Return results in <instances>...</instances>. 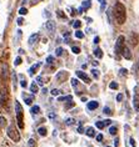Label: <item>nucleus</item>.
I'll return each mask as SVG.
<instances>
[{
    "instance_id": "f257e3e1",
    "label": "nucleus",
    "mask_w": 139,
    "mask_h": 147,
    "mask_svg": "<svg viewBox=\"0 0 139 147\" xmlns=\"http://www.w3.org/2000/svg\"><path fill=\"white\" fill-rule=\"evenodd\" d=\"M113 14H114V18L117 20V23L119 25H122L125 23L127 19V13H125V8L122 3H117L114 5V9H113Z\"/></svg>"
},
{
    "instance_id": "f03ea898",
    "label": "nucleus",
    "mask_w": 139,
    "mask_h": 147,
    "mask_svg": "<svg viewBox=\"0 0 139 147\" xmlns=\"http://www.w3.org/2000/svg\"><path fill=\"white\" fill-rule=\"evenodd\" d=\"M15 112H16V119H18V125H19L20 128H24V122H23V107H21L20 102L16 101L15 102Z\"/></svg>"
},
{
    "instance_id": "7ed1b4c3",
    "label": "nucleus",
    "mask_w": 139,
    "mask_h": 147,
    "mask_svg": "<svg viewBox=\"0 0 139 147\" xmlns=\"http://www.w3.org/2000/svg\"><path fill=\"white\" fill-rule=\"evenodd\" d=\"M8 136L13 140L14 142L20 141V135H19V131L16 130V126H15V125H12V126L8 127Z\"/></svg>"
},
{
    "instance_id": "20e7f679",
    "label": "nucleus",
    "mask_w": 139,
    "mask_h": 147,
    "mask_svg": "<svg viewBox=\"0 0 139 147\" xmlns=\"http://www.w3.org/2000/svg\"><path fill=\"white\" fill-rule=\"evenodd\" d=\"M125 38L124 36H119L118 40H117V44H115V54H117V56H120L123 53V49L125 47Z\"/></svg>"
},
{
    "instance_id": "39448f33",
    "label": "nucleus",
    "mask_w": 139,
    "mask_h": 147,
    "mask_svg": "<svg viewBox=\"0 0 139 147\" xmlns=\"http://www.w3.org/2000/svg\"><path fill=\"white\" fill-rule=\"evenodd\" d=\"M68 78H69V72L68 71H60V72L57 74V80H58V82H60V84L67 81Z\"/></svg>"
},
{
    "instance_id": "423d86ee",
    "label": "nucleus",
    "mask_w": 139,
    "mask_h": 147,
    "mask_svg": "<svg viewBox=\"0 0 139 147\" xmlns=\"http://www.w3.org/2000/svg\"><path fill=\"white\" fill-rule=\"evenodd\" d=\"M76 76H78V78H80L84 82H87V84H90V82H91L90 78L87 75L85 72H83V71H76Z\"/></svg>"
},
{
    "instance_id": "0eeeda50",
    "label": "nucleus",
    "mask_w": 139,
    "mask_h": 147,
    "mask_svg": "<svg viewBox=\"0 0 139 147\" xmlns=\"http://www.w3.org/2000/svg\"><path fill=\"white\" fill-rule=\"evenodd\" d=\"M45 28L49 32H54V30H55V23L53 20H48L45 23Z\"/></svg>"
},
{
    "instance_id": "6e6552de",
    "label": "nucleus",
    "mask_w": 139,
    "mask_h": 147,
    "mask_svg": "<svg viewBox=\"0 0 139 147\" xmlns=\"http://www.w3.org/2000/svg\"><path fill=\"white\" fill-rule=\"evenodd\" d=\"M129 41L133 46H137L138 45V35L135 32H132L130 36H129Z\"/></svg>"
},
{
    "instance_id": "1a4fd4ad",
    "label": "nucleus",
    "mask_w": 139,
    "mask_h": 147,
    "mask_svg": "<svg viewBox=\"0 0 139 147\" xmlns=\"http://www.w3.org/2000/svg\"><path fill=\"white\" fill-rule=\"evenodd\" d=\"M38 40H39V34H33L30 39H29V45L33 46L35 42H38Z\"/></svg>"
},
{
    "instance_id": "9d476101",
    "label": "nucleus",
    "mask_w": 139,
    "mask_h": 147,
    "mask_svg": "<svg viewBox=\"0 0 139 147\" xmlns=\"http://www.w3.org/2000/svg\"><path fill=\"white\" fill-rule=\"evenodd\" d=\"M90 3H91V1H90V0H87V1H84V3H83V6H82V8H80V9H79V13H80V14H82V13L84 11V10L89 9V8H90V5H91V4H90Z\"/></svg>"
},
{
    "instance_id": "9b49d317",
    "label": "nucleus",
    "mask_w": 139,
    "mask_h": 147,
    "mask_svg": "<svg viewBox=\"0 0 139 147\" xmlns=\"http://www.w3.org/2000/svg\"><path fill=\"white\" fill-rule=\"evenodd\" d=\"M122 55H123V56L127 59V60H130V59H132V54H130V51H129V49H128L127 46L123 49V53H122Z\"/></svg>"
},
{
    "instance_id": "f8f14e48",
    "label": "nucleus",
    "mask_w": 139,
    "mask_h": 147,
    "mask_svg": "<svg viewBox=\"0 0 139 147\" xmlns=\"http://www.w3.org/2000/svg\"><path fill=\"white\" fill-rule=\"evenodd\" d=\"M40 65H42L40 62H36L35 65H33L31 67H30V70H29V74H30V75H34L35 71H38V69L40 67Z\"/></svg>"
},
{
    "instance_id": "ddd939ff",
    "label": "nucleus",
    "mask_w": 139,
    "mask_h": 147,
    "mask_svg": "<svg viewBox=\"0 0 139 147\" xmlns=\"http://www.w3.org/2000/svg\"><path fill=\"white\" fill-rule=\"evenodd\" d=\"M98 106H99V104H98L97 101L88 102V109H89V110H95V109H98Z\"/></svg>"
},
{
    "instance_id": "4468645a",
    "label": "nucleus",
    "mask_w": 139,
    "mask_h": 147,
    "mask_svg": "<svg viewBox=\"0 0 139 147\" xmlns=\"http://www.w3.org/2000/svg\"><path fill=\"white\" fill-rule=\"evenodd\" d=\"M133 102H134V109H135V110H139V94H138V92L135 94Z\"/></svg>"
},
{
    "instance_id": "2eb2a0df",
    "label": "nucleus",
    "mask_w": 139,
    "mask_h": 147,
    "mask_svg": "<svg viewBox=\"0 0 139 147\" xmlns=\"http://www.w3.org/2000/svg\"><path fill=\"white\" fill-rule=\"evenodd\" d=\"M94 55H95L98 59H102L103 57V51H102V49H99V47H97V49L94 50Z\"/></svg>"
},
{
    "instance_id": "dca6fc26",
    "label": "nucleus",
    "mask_w": 139,
    "mask_h": 147,
    "mask_svg": "<svg viewBox=\"0 0 139 147\" xmlns=\"http://www.w3.org/2000/svg\"><path fill=\"white\" fill-rule=\"evenodd\" d=\"M87 135L89 136V137H94V136H95V130H94L93 127L87 128Z\"/></svg>"
},
{
    "instance_id": "f3484780",
    "label": "nucleus",
    "mask_w": 139,
    "mask_h": 147,
    "mask_svg": "<svg viewBox=\"0 0 139 147\" xmlns=\"http://www.w3.org/2000/svg\"><path fill=\"white\" fill-rule=\"evenodd\" d=\"M38 132H39V135L40 136H46V127H39V130H38Z\"/></svg>"
},
{
    "instance_id": "a211bd4d",
    "label": "nucleus",
    "mask_w": 139,
    "mask_h": 147,
    "mask_svg": "<svg viewBox=\"0 0 139 147\" xmlns=\"http://www.w3.org/2000/svg\"><path fill=\"white\" fill-rule=\"evenodd\" d=\"M105 126H107L105 121H98V122H97V127H98V128H100V130H102V128H104Z\"/></svg>"
},
{
    "instance_id": "6ab92c4d",
    "label": "nucleus",
    "mask_w": 139,
    "mask_h": 147,
    "mask_svg": "<svg viewBox=\"0 0 139 147\" xmlns=\"http://www.w3.org/2000/svg\"><path fill=\"white\" fill-rule=\"evenodd\" d=\"M30 112L31 113H39L40 112V107H39V106H33L31 110H30Z\"/></svg>"
},
{
    "instance_id": "aec40b11",
    "label": "nucleus",
    "mask_w": 139,
    "mask_h": 147,
    "mask_svg": "<svg viewBox=\"0 0 139 147\" xmlns=\"http://www.w3.org/2000/svg\"><path fill=\"white\" fill-rule=\"evenodd\" d=\"M30 90H31L33 94H36V92H38V85H36V82L33 84L31 87H30Z\"/></svg>"
},
{
    "instance_id": "412c9836",
    "label": "nucleus",
    "mask_w": 139,
    "mask_h": 147,
    "mask_svg": "<svg viewBox=\"0 0 139 147\" xmlns=\"http://www.w3.org/2000/svg\"><path fill=\"white\" fill-rule=\"evenodd\" d=\"M117 132H118V128H117L115 126L110 127V130H109V134L110 135H117Z\"/></svg>"
},
{
    "instance_id": "4be33fe9",
    "label": "nucleus",
    "mask_w": 139,
    "mask_h": 147,
    "mask_svg": "<svg viewBox=\"0 0 139 147\" xmlns=\"http://www.w3.org/2000/svg\"><path fill=\"white\" fill-rule=\"evenodd\" d=\"M24 100H25V102H27V105H31V102H33V97H31V96H29V97L24 96Z\"/></svg>"
},
{
    "instance_id": "5701e85b",
    "label": "nucleus",
    "mask_w": 139,
    "mask_h": 147,
    "mask_svg": "<svg viewBox=\"0 0 139 147\" xmlns=\"http://www.w3.org/2000/svg\"><path fill=\"white\" fill-rule=\"evenodd\" d=\"M4 95H5L4 91H0V102H1V104H3V102H4V101L6 100V97L4 96Z\"/></svg>"
},
{
    "instance_id": "b1692460",
    "label": "nucleus",
    "mask_w": 139,
    "mask_h": 147,
    "mask_svg": "<svg viewBox=\"0 0 139 147\" xmlns=\"http://www.w3.org/2000/svg\"><path fill=\"white\" fill-rule=\"evenodd\" d=\"M5 123H6V120H5V117L0 116V127H4V126H5Z\"/></svg>"
},
{
    "instance_id": "393cba45",
    "label": "nucleus",
    "mask_w": 139,
    "mask_h": 147,
    "mask_svg": "<svg viewBox=\"0 0 139 147\" xmlns=\"http://www.w3.org/2000/svg\"><path fill=\"white\" fill-rule=\"evenodd\" d=\"M75 36H76V38H78V39H83V38H84V34H83V32L80 31V30H76V32H75Z\"/></svg>"
},
{
    "instance_id": "a878e982",
    "label": "nucleus",
    "mask_w": 139,
    "mask_h": 147,
    "mask_svg": "<svg viewBox=\"0 0 139 147\" xmlns=\"http://www.w3.org/2000/svg\"><path fill=\"white\" fill-rule=\"evenodd\" d=\"M63 49H61V47H58V49L55 50V53H57V56H61V55H63Z\"/></svg>"
},
{
    "instance_id": "bb28decb",
    "label": "nucleus",
    "mask_w": 139,
    "mask_h": 147,
    "mask_svg": "<svg viewBox=\"0 0 139 147\" xmlns=\"http://www.w3.org/2000/svg\"><path fill=\"white\" fill-rule=\"evenodd\" d=\"M19 14H20V15H27V14H28V9L21 8V9L19 10Z\"/></svg>"
},
{
    "instance_id": "cd10ccee",
    "label": "nucleus",
    "mask_w": 139,
    "mask_h": 147,
    "mask_svg": "<svg viewBox=\"0 0 139 147\" xmlns=\"http://www.w3.org/2000/svg\"><path fill=\"white\" fill-rule=\"evenodd\" d=\"M109 87H110V89H113V90H117V89H118V84H117V82H110Z\"/></svg>"
},
{
    "instance_id": "c85d7f7f",
    "label": "nucleus",
    "mask_w": 139,
    "mask_h": 147,
    "mask_svg": "<svg viewBox=\"0 0 139 147\" xmlns=\"http://www.w3.org/2000/svg\"><path fill=\"white\" fill-rule=\"evenodd\" d=\"M64 100L72 101V100H73V97H72V96H65V97H59V101H64Z\"/></svg>"
},
{
    "instance_id": "c756f323",
    "label": "nucleus",
    "mask_w": 139,
    "mask_h": 147,
    "mask_svg": "<svg viewBox=\"0 0 139 147\" xmlns=\"http://www.w3.org/2000/svg\"><path fill=\"white\" fill-rule=\"evenodd\" d=\"M72 85L74 86V87H76V86L79 85V81H78L76 79H72Z\"/></svg>"
},
{
    "instance_id": "7c9ffc66",
    "label": "nucleus",
    "mask_w": 139,
    "mask_h": 147,
    "mask_svg": "<svg viewBox=\"0 0 139 147\" xmlns=\"http://www.w3.org/2000/svg\"><path fill=\"white\" fill-rule=\"evenodd\" d=\"M28 145H29V147H35V141L33 138H30L29 142H28Z\"/></svg>"
},
{
    "instance_id": "2f4dec72",
    "label": "nucleus",
    "mask_w": 139,
    "mask_h": 147,
    "mask_svg": "<svg viewBox=\"0 0 139 147\" xmlns=\"http://www.w3.org/2000/svg\"><path fill=\"white\" fill-rule=\"evenodd\" d=\"M80 25H82V23H80L79 20H76V21H74V24H73V26H74L75 29H78V28H80Z\"/></svg>"
},
{
    "instance_id": "473e14b6",
    "label": "nucleus",
    "mask_w": 139,
    "mask_h": 147,
    "mask_svg": "<svg viewBox=\"0 0 139 147\" xmlns=\"http://www.w3.org/2000/svg\"><path fill=\"white\" fill-rule=\"evenodd\" d=\"M73 53H74V54H79L80 53V49H79V47L78 46H73Z\"/></svg>"
},
{
    "instance_id": "72a5a7b5",
    "label": "nucleus",
    "mask_w": 139,
    "mask_h": 147,
    "mask_svg": "<svg viewBox=\"0 0 139 147\" xmlns=\"http://www.w3.org/2000/svg\"><path fill=\"white\" fill-rule=\"evenodd\" d=\"M53 61H54L53 56H48V57H46V64H53Z\"/></svg>"
},
{
    "instance_id": "f704fd0d",
    "label": "nucleus",
    "mask_w": 139,
    "mask_h": 147,
    "mask_svg": "<svg viewBox=\"0 0 139 147\" xmlns=\"http://www.w3.org/2000/svg\"><path fill=\"white\" fill-rule=\"evenodd\" d=\"M75 104H74V102H73V100L70 101V102H69V104L68 105H65V110H68V109H70V107H73V106H74Z\"/></svg>"
},
{
    "instance_id": "c9c22d12",
    "label": "nucleus",
    "mask_w": 139,
    "mask_h": 147,
    "mask_svg": "<svg viewBox=\"0 0 139 147\" xmlns=\"http://www.w3.org/2000/svg\"><path fill=\"white\" fill-rule=\"evenodd\" d=\"M104 113L105 115H112V110L109 107H104Z\"/></svg>"
},
{
    "instance_id": "e433bc0d",
    "label": "nucleus",
    "mask_w": 139,
    "mask_h": 147,
    "mask_svg": "<svg viewBox=\"0 0 139 147\" xmlns=\"http://www.w3.org/2000/svg\"><path fill=\"white\" fill-rule=\"evenodd\" d=\"M74 122H75V121L73 120V119H67V121H65V123H67V125H69V126H70V125H73Z\"/></svg>"
},
{
    "instance_id": "4c0bfd02",
    "label": "nucleus",
    "mask_w": 139,
    "mask_h": 147,
    "mask_svg": "<svg viewBox=\"0 0 139 147\" xmlns=\"http://www.w3.org/2000/svg\"><path fill=\"white\" fill-rule=\"evenodd\" d=\"M91 72H93V75L94 76H95V78L98 79V78H99V71H98V70H93V71H91Z\"/></svg>"
},
{
    "instance_id": "58836bf2",
    "label": "nucleus",
    "mask_w": 139,
    "mask_h": 147,
    "mask_svg": "<svg viewBox=\"0 0 139 147\" xmlns=\"http://www.w3.org/2000/svg\"><path fill=\"white\" fill-rule=\"evenodd\" d=\"M59 94H60V91L57 90V89H54V90L52 91V95H54V96H57V95H59Z\"/></svg>"
},
{
    "instance_id": "ea45409f",
    "label": "nucleus",
    "mask_w": 139,
    "mask_h": 147,
    "mask_svg": "<svg viewBox=\"0 0 139 147\" xmlns=\"http://www.w3.org/2000/svg\"><path fill=\"white\" fill-rule=\"evenodd\" d=\"M127 74H128V71H127V70H125V69H122V70H120V75L125 76V75H127Z\"/></svg>"
},
{
    "instance_id": "a19ab883",
    "label": "nucleus",
    "mask_w": 139,
    "mask_h": 147,
    "mask_svg": "<svg viewBox=\"0 0 139 147\" xmlns=\"http://www.w3.org/2000/svg\"><path fill=\"white\" fill-rule=\"evenodd\" d=\"M36 81H38V84H39V85H44V82H43V79L40 78V76H39L38 79H36Z\"/></svg>"
},
{
    "instance_id": "79ce46f5",
    "label": "nucleus",
    "mask_w": 139,
    "mask_h": 147,
    "mask_svg": "<svg viewBox=\"0 0 139 147\" xmlns=\"http://www.w3.org/2000/svg\"><path fill=\"white\" fill-rule=\"evenodd\" d=\"M21 64V59L20 57H16L15 59V65H20Z\"/></svg>"
},
{
    "instance_id": "37998d69",
    "label": "nucleus",
    "mask_w": 139,
    "mask_h": 147,
    "mask_svg": "<svg viewBox=\"0 0 139 147\" xmlns=\"http://www.w3.org/2000/svg\"><path fill=\"white\" fill-rule=\"evenodd\" d=\"M24 24V20L21 19V18H19V19H18V25H23Z\"/></svg>"
},
{
    "instance_id": "c03bdc74",
    "label": "nucleus",
    "mask_w": 139,
    "mask_h": 147,
    "mask_svg": "<svg viewBox=\"0 0 139 147\" xmlns=\"http://www.w3.org/2000/svg\"><path fill=\"white\" fill-rule=\"evenodd\" d=\"M117 100H118V101H122V100H123V95H122V94H119L118 96H117Z\"/></svg>"
},
{
    "instance_id": "a18cd8bd",
    "label": "nucleus",
    "mask_w": 139,
    "mask_h": 147,
    "mask_svg": "<svg viewBox=\"0 0 139 147\" xmlns=\"http://www.w3.org/2000/svg\"><path fill=\"white\" fill-rule=\"evenodd\" d=\"M30 1H31V5H35L38 3H40V0H30Z\"/></svg>"
},
{
    "instance_id": "49530a36",
    "label": "nucleus",
    "mask_w": 139,
    "mask_h": 147,
    "mask_svg": "<svg viewBox=\"0 0 139 147\" xmlns=\"http://www.w3.org/2000/svg\"><path fill=\"white\" fill-rule=\"evenodd\" d=\"M103 140V135H98L97 136V141H102Z\"/></svg>"
},
{
    "instance_id": "de8ad7c7",
    "label": "nucleus",
    "mask_w": 139,
    "mask_h": 147,
    "mask_svg": "<svg viewBox=\"0 0 139 147\" xmlns=\"http://www.w3.org/2000/svg\"><path fill=\"white\" fill-rule=\"evenodd\" d=\"M100 1V4H102V9H104V6H105V0H99Z\"/></svg>"
},
{
    "instance_id": "09e8293b",
    "label": "nucleus",
    "mask_w": 139,
    "mask_h": 147,
    "mask_svg": "<svg viewBox=\"0 0 139 147\" xmlns=\"http://www.w3.org/2000/svg\"><path fill=\"white\" fill-rule=\"evenodd\" d=\"M58 15H59L60 18H65V15L63 14V11H60V10H59V11H58Z\"/></svg>"
},
{
    "instance_id": "8fccbe9b",
    "label": "nucleus",
    "mask_w": 139,
    "mask_h": 147,
    "mask_svg": "<svg viewBox=\"0 0 139 147\" xmlns=\"http://www.w3.org/2000/svg\"><path fill=\"white\" fill-rule=\"evenodd\" d=\"M114 145H115V147H118V146H119V140H118V138H115V141H114Z\"/></svg>"
},
{
    "instance_id": "3c124183",
    "label": "nucleus",
    "mask_w": 139,
    "mask_h": 147,
    "mask_svg": "<svg viewBox=\"0 0 139 147\" xmlns=\"http://www.w3.org/2000/svg\"><path fill=\"white\" fill-rule=\"evenodd\" d=\"M130 145L133 146V147H135V141H134L133 138H130Z\"/></svg>"
},
{
    "instance_id": "603ef678",
    "label": "nucleus",
    "mask_w": 139,
    "mask_h": 147,
    "mask_svg": "<svg viewBox=\"0 0 139 147\" xmlns=\"http://www.w3.org/2000/svg\"><path fill=\"white\" fill-rule=\"evenodd\" d=\"M78 132H80V134H83V132H84V130H83V127H82V126L78 128Z\"/></svg>"
},
{
    "instance_id": "864d4df0",
    "label": "nucleus",
    "mask_w": 139,
    "mask_h": 147,
    "mask_svg": "<svg viewBox=\"0 0 139 147\" xmlns=\"http://www.w3.org/2000/svg\"><path fill=\"white\" fill-rule=\"evenodd\" d=\"M94 42H95V44H98V42H99V38H98V36H97L95 39H94Z\"/></svg>"
},
{
    "instance_id": "5fc2aeb1",
    "label": "nucleus",
    "mask_w": 139,
    "mask_h": 147,
    "mask_svg": "<svg viewBox=\"0 0 139 147\" xmlns=\"http://www.w3.org/2000/svg\"><path fill=\"white\" fill-rule=\"evenodd\" d=\"M21 86L25 87V86H27V82H25V81H21Z\"/></svg>"
},
{
    "instance_id": "6e6d98bb",
    "label": "nucleus",
    "mask_w": 139,
    "mask_h": 147,
    "mask_svg": "<svg viewBox=\"0 0 139 147\" xmlns=\"http://www.w3.org/2000/svg\"><path fill=\"white\" fill-rule=\"evenodd\" d=\"M137 69L139 70V60H138V62H137Z\"/></svg>"
}]
</instances>
